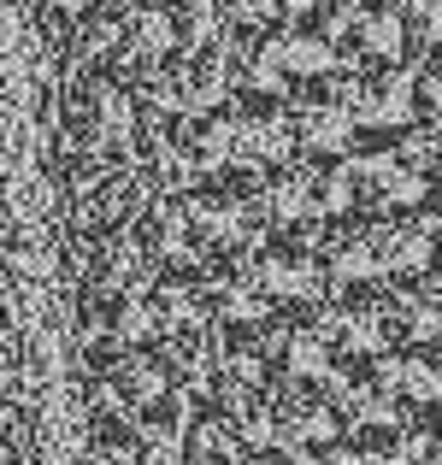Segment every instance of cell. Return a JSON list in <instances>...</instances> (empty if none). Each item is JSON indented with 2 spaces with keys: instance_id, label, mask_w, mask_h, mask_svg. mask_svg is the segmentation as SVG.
<instances>
[{
  "instance_id": "8992f818",
  "label": "cell",
  "mask_w": 442,
  "mask_h": 465,
  "mask_svg": "<svg viewBox=\"0 0 442 465\" xmlns=\"http://www.w3.org/2000/svg\"><path fill=\"white\" fill-rule=\"evenodd\" d=\"M95 389H101V401L118 407V412H136L142 401H154L159 389H166L154 341H106L101 360H95Z\"/></svg>"
},
{
  "instance_id": "83f0119b",
  "label": "cell",
  "mask_w": 442,
  "mask_h": 465,
  "mask_svg": "<svg viewBox=\"0 0 442 465\" xmlns=\"http://www.w3.org/2000/svg\"><path fill=\"white\" fill-rule=\"evenodd\" d=\"M118 6H125V0H118Z\"/></svg>"
},
{
  "instance_id": "ba28073f",
  "label": "cell",
  "mask_w": 442,
  "mask_h": 465,
  "mask_svg": "<svg viewBox=\"0 0 442 465\" xmlns=\"http://www.w3.org/2000/svg\"><path fill=\"white\" fill-rule=\"evenodd\" d=\"M154 360L171 389L206 395V383L218 377V330L206 318L201 324H177V330H154Z\"/></svg>"
},
{
  "instance_id": "2e32d148",
  "label": "cell",
  "mask_w": 442,
  "mask_h": 465,
  "mask_svg": "<svg viewBox=\"0 0 442 465\" xmlns=\"http://www.w3.org/2000/svg\"><path fill=\"white\" fill-rule=\"evenodd\" d=\"M171 12H166V0H125L118 6V54L106 59L113 71H125V65H142V59H159V54H171Z\"/></svg>"
},
{
  "instance_id": "3957f363",
  "label": "cell",
  "mask_w": 442,
  "mask_h": 465,
  "mask_svg": "<svg viewBox=\"0 0 442 465\" xmlns=\"http://www.w3.org/2000/svg\"><path fill=\"white\" fill-rule=\"evenodd\" d=\"M284 106H289V130H295V148L306 153H325V148H348L354 124L348 113V94H342L337 71H318V77H289L284 83Z\"/></svg>"
},
{
  "instance_id": "cb8c5ba5",
  "label": "cell",
  "mask_w": 442,
  "mask_h": 465,
  "mask_svg": "<svg viewBox=\"0 0 442 465\" xmlns=\"http://www.w3.org/2000/svg\"><path fill=\"white\" fill-rule=\"evenodd\" d=\"M95 448H101L106 460H142V454H136V430H130V419H125L118 407L101 419V442H95Z\"/></svg>"
},
{
  "instance_id": "9c48e42d",
  "label": "cell",
  "mask_w": 442,
  "mask_h": 465,
  "mask_svg": "<svg viewBox=\"0 0 442 465\" xmlns=\"http://www.w3.org/2000/svg\"><path fill=\"white\" fill-rule=\"evenodd\" d=\"M236 142H242V159H254V165L295 153L284 89H236Z\"/></svg>"
},
{
  "instance_id": "30bf717a",
  "label": "cell",
  "mask_w": 442,
  "mask_h": 465,
  "mask_svg": "<svg viewBox=\"0 0 442 465\" xmlns=\"http://www.w3.org/2000/svg\"><path fill=\"white\" fill-rule=\"evenodd\" d=\"M230 59V83L236 89H284V47H277V18L272 24H236V30L218 35Z\"/></svg>"
},
{
  "instance_id": "44dd1931",
  "label": "cell",
  "mask_w": 442,
  "mask_h": 465,
  "mask_svg": "<svg viewBox=\"0 0 442 465\" xmlns=\"http://www.w3.org/2000/svg\"><path fill=\"white\" fill-rule=\"evenodd\" d=\"M183 54V83H189V113L201 106H218L236 94L230 83V59H225V42H201V47H177Z\"/></svg>"
},
{
  "instance_id": "d4e9b609",
  "label": "cell",
  "mask_w": 442,
  "mask_h": 465,
  "mask_svg": "<svg viewBox=\"0 0 442 465\" xmlns=\"http://www.w3.org/2000/svg\"><path fill=\"white\" fill-rule=\"evenodd\" d=\"M218 6H225V24L236 30V24H272L284 0H218Z\"/></svg>"
},
{
  "instance_id": "7402d4cb",
  "label": "cell",
  "mask_w": 442,
  "mask_h": 465,
  "mask_svg": "<svg viewBox=\"0 0 442 465\" xmlns=\"http://www.w3.org/2000/svg\"><path fill=\"white\" fill-rule=\"evenodd\" d=\"M342 54H401V0H360Z\"/></svg>"
},
{
  "instance_id": "7a4b0ae2",
  "label": "cell",
  "mask_w": 442,
  "mask_h": 465,
  "mask_svg": "<svg viewBox=\"0 0 442 465\" xmlns=\"http://www.w3.org/2000/svg\"><path fill=\"white\" fill-rule=\"evenodd\" d=\"M130 124H136V101H130L125 77H118L113 65L77 71V83H71V94H65L71 142H77L83 153H113V148H125Z\"/></svg>"
},
{
  "instance_id": "ffe728a7",
  "label": "cell",
  "mask_w": 442,
  "mask_h": 465,
  "mask_svg": "<svg viewBox=\"0 0 442 465\" xmlns=\"http://www.w3.org/2000/svg\"><path fill=\"white\" fill-rule=\"evenodd\" d=\"M71 71H89V65H106L118 54V0H83L71 6Z\"/></svg>"
},
{
  "instance_id": "9a60e30c",
  "label": "cell",
  "mask_w": 442,
  "mask_h": 465,
  "mask_svg": "<svg viewBox=\"0 0 442 465\" xmlns=\"http://www.w3.org/2000/svg\"><path fill=\"white\" fill-rule=\"evenodd\" d=\"M130 230H136L147 265H171V260H195V242H189V224H183V206L177 194H147V201L130 213Z\"/></svg>"
},
{
  "instance_id": "4fadbf2b",
  "label": "cell",
  "mask_w": 442,
  "mask_h": 465,
  "mask_svg": "<svg viewBox=\"0 0 442 465\" xmlns=\"http://www.w3.org/2000/svg\"><path fill=\"white\" fill-rule=\"evenodd\" d=\"M83 318H89V336L101 341H154V312H147V295L136 283L125 289H89L83 301Z\"/></svg>"
},
{
  "instance_id": "ac0fdd59",
  "label": "cell",
  "mask_w": 442,
  "mask_h": 465,
  "mask_svg": "<svg viewBox=\"0 0 442 465\" xmlns=\"http://www.w3.org/2000/svg\"><path fill=\"white\" fill-rule=\"evenodd\" d=\"M277 47H284L289 77H318L342 65V42L313 24V12H277Z\"/></svg>"
},
{
  "instance_id": "5b68a950",
  "label": "cell",
  "mask_w": 442,
  "mask_h": 465,
  "mask_svg": "<svg viewBox=\"0 0 442 465\" xmlns=\"http://www.w3.org/2000/svg\"><path fill=\"white\" fill-rule=\"evenodd\" d=\"M248 272H254V283H260L266 307L325 289V277H318V265H313V248H306V236H295V230H260L254 248H248Z\"/></svg>"
},
{
  "instance_id": "52a82bcc",
  "label": "cell",
  "mask_w": 442,
  "mask_h": 465,
  "mask_svg": "<svg viewBox=\"0 0 442 465\" xmlns=\"http://www.w3.org/2000/svg\"><path fill=\"white\" fill-rule=\"evenodd\" d=\"M266 395H272V407H277V424H284L306 454L342 430V419H337V407H330L318 377H266Z\"/></svg>"
},
{
  "instance_id": "e0dca14e",
  "label": "cell",
  "mask_w": 442,
  "mask_h": 465,
  "mask_svg": "<svg viewBox=\"0 0 442 465\" xmlns=\"http://www.w3.org/2000/svg\"><path fill=\"white\" fill-rule=\"evenodd\" d=\"M183 142H189L195 171H225V165H236V159H242V142H236V94L183 118Z\"/></svg>"
},
{
  "instance_id": "7c38bea8",
  "label": "cell",
  "mask_w": 442,
  "mask_h": 465,
  "mask_svg": "<svg viewBox=\"0 0 442 465\" xmlns=\"http://www.w3.org/2000/svg\"><path fill=\"white\" fill-rule=\"evenodd\" d=\"M389 301V336H437V272L413 265V272H377Z\"/></svg>"
},
{
  "instance_id": "6da1fadb",
  "label": "cell",
  "mask_w": 442,
  "mask_h": 465,
  "mask_svg": "<svg viewBox=\"0 0 442 465\" xmlns=\"http://www.w3.org/2000/svg\"><path fill=\"white\" fill-rule=\"evenodd\" d=\"M337 83L360 130L413 118V54H342Z\"/></svg>"
},
{
  "instance_id": "5bb4252c",
  "label": "cell",
  "mask_w": 442,
  "mask_h": 465,
  "mask_svg": "<svg viewBox=\"0 0 442 465\" xmlns=\"http://www.w3.org/2000/svg\"><path fill=\"white\" fill-rule=\"evenodd\" d=\"M377 371L389 377V389H396L401 401H437V336H389L384 348H377Z\"/></svg>"
},
{
  "instance_id": "4316f807",
  "label": "cell",
  "mask_w": 442,
  "mask_h": 465,
  "mask_svg": "<svg viewBox=\"0 0 442 465\" xmlns=\"http://www.w3.org/2000/svg\"><path fill=\"white\" fill-rule=\"evenodd\" d=\"M54 6H65V12H71V6H83V0H54Z\"/></svg>"
},
{
  "instance_id": "603a6c76",
  "label": "cell",
  "mask_w": 442,
  "mask_h": 465,
  "mask_svg": "<svg viewBox=\"0 0 442 465\" xmlns=\"http://www.w3.org/2000/svg\"><path fill=\"white\" fill-rule=\"evenodd\" d=\"M166 12H171V42H177V47L218 42V35L230 30L218 0H166Z\"/></svg>"
},
{
  "instance_id": "8fae6325",
  "label": "cell",
  "mask_w": 442,
  "mask_h": 465,
  "mask_svg": "<svg viewBox=\"0 0 442 465\" xmlns=\"http://www.w3.org/2000/svg\"><path fill=\"white\" fill-rule=\"evenodd\" d=\"M189 412H195V395L189 389H159L154 401L136 407V454L142 460H183V430H189Z\"/></svg>"
},
{
  "instance_id": "d6986e66",
  "label": "cell",
  "mask_w": 442,
  "mask_h": 465,
  "mask_svg": "<svg viewBox=\"0 0 442 465\" xmlns=\"http://www.w3.org/2000/svg\"><path fill=\"white\" fill-rule=\"evenodd\" d=\"M101 236H95V253H89V272L101 289H125V283H142L154 265H147L136 230H130V218H113V224H95Z\"/></svg>"
},
{
  "instance_id": "484cf974",
  "label": "cell",
  "mask_w": 442,
  "mask_h": 465,
  "mask_svg": "<svg viewBox=\"0 0 442 465\" xmlns=\"http://www.w3.org/2000/svg\"><path fill=\"white\" fill-rule=\"evenodd\" d=\"M306 6H313V0H284V12H306Z\"/></svg>"
},
{
  "instance_id": "277c9868",
  "label": "cell",
  "mask_w": 442,
  "mask_h": 465,
  "mask_svg": "<svg viewBox=\"0 0 442 465\" xmlns=\"http://www.w3.org/2000/svg\"><path fill=\"white\" fill-rule=\"evenodd\" d=\"M318 307H325L330 353H377L389 341V301H384V283H377V277L325 283L318 289Z\"/></svg>"
}]
</instances>
